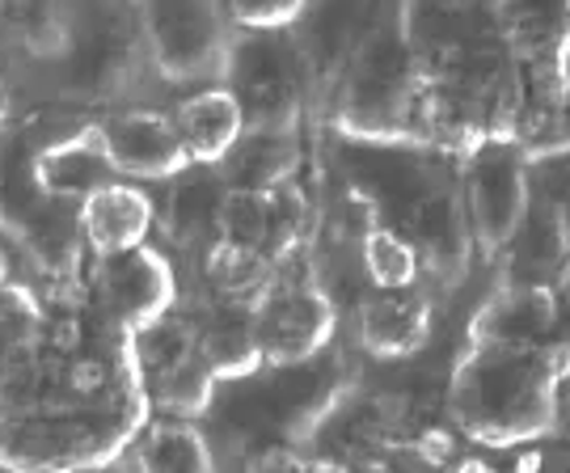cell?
Segmentation results:
<instances>
[{
	"label": "cell",
	"mask_w": 570,
	"mask_h": 473,
	"mask_svg": "<svg viewBox=\"0 0 570 473\" xmlns=\"http://www.w3.org/2000/svg\"><path fill=\"white\" fill-rule=\"evenodd\" d=\"M225 18V0H144V42L153 68L174 85L225 72L233 60Z\"/></svg>",
	"instance_id": "cell-3"
},
{
	"label": "cell",
	"mask_w": 570,
	"mask_h": 473,
	"mask_svg": "<svg viewBox=\"0 0 570 473\" xmlns=\"http://www.w3.org/2000/svg\"><path fill=\"white\" fill-rule=\"evenodd\" d=\"M567 106H570V81H567Z\"/></svg>",
	"instance_id": "cell-30"
},
{
	"label": "cell",
	"mask_w": 570,
	"mask_h": 473,
	"mask_svg": "<svg viewBox=\"0 0 570 473\" xmlns=\"http://www.w3.org/2000/svg\"><path fill=\"white\" fill-rule=\"evenodd\" d=\"M465 161L469 169L461 195H465L473 242L487 258H494L515 242V233L532 207L529 157L520 145H487Z\"/></svg>",
	"instance_id": "cell-5"
},
{
	"label": "cell",
	"mask_w": 570,
	"mask_h": 473,
	"mask_svg": "<svg viewBox=\"0 0 570 473\" xmlns=\"http://www.w3.org/2000/svg\"><path fill=\"white\" fill-rule=\"evenodd\" d=\"M174 124L195 165H220L245 136V106L237 89L204 85L174 106Z\"/></svg>",
	"instance_id": "cell-15"
},
{
	"label": "cell",
	"mask_w": 570,
	"mask_h": 473,
	"mask_svg": "<svg viewBox=\"0 0 570 473\" xmlns=\"http://www.w3.org/2000/svg\"><path fill=\"white\" fill-rule=\"evenodd\" d=\"M228 186H249V190H275L296 178L301 169V140L296 131H275V127H245V136L233 145L225 161Z\"/></svg>",
	"instance_id": "cell-17"
},
{
	"label": "cell",
	"mask_w": 570,
	"mask_h": 473,
	"mask_svg": "<svg viewBox=\"0 0 570 473\" xmlns=\"http://www.w3.org/2000/svg\"><path fill=\"white\" fill-rule=\"evenodd\" d=\"M21 258L35 267L42 284H68L77 279L89 254V237L81 225V204L68 199H47L39 195V204L21 216Z\"/></svg>",
	"instance_id": "cell-11"
},
{
	"label": "cell",
	"mask_w": 570,
	"mask_h": 473,
	"mask_svg": "<svg viewBox=\"0 0 570 473\" xmlns=\"http://www.w3.org/2000/svg\"><path fill=\"white\" fill-rule=\"evenodd\" d=\"M334 326H338V313H334L326 292L313 288L308 279L284 284L258 313L266 364H275V368L305 364L334 338Z\"/></svg>",
	"instance_id": "cell-9"
},
{
	"label": "cell",
	"mask_w": 570,
	"mask_h": 473,
	"mask_svg": "<svg viewBox=\"0 0 570 473\" xmlns=\"http://www.w3.org/2000/svg\"><path fill=\"white\" fill-rule=\"evenodd\" d=\"M431 305L414 288H372L360 305V343L381 359H402L428 343Z\"/></svg>",
	"instance_id": "cell-16"
},
{
	"label": "cell",
	"mask_w": 570,
	"mask_h": 473,
	"mask_svg": "<svg viewBox=\"0 0 570 473\" xmlns=\"http://www.w3.org/2000/svg\"><path fill=\"white\" fill-rule=\"evenodd\" d=\"M410 242L419 246L423 263L440 284H461L469 263H473V249H478L465 211V195L452 190V186L428 190L419 199V207L410 211Z\"/></svg>",
	"instance_id": "cell-12"
},
{
	"label": "cell",
	"mask_w": 570,
	"mask_h": 473,
	"mask_svg": "<svg viewBox=\"0 0 570 473\" xmlns=\"http://www.w3.org/2000/svg\"><path fill=\"white\" fill-rule=\"evenodd\" d=\"M216 242L237 249H263L266 254V242H271V190L228 186L225 199H220V216H216Z\"/></svg>",
	"instance_id": "cell-23"
},
{
	"label": "cell",
	"mask_w": 570,
	"mask_h": 473,
	"mask_svg": "<svg viewBox=\"0 0 570 473\" xmlns=\"http://www.w3.org/2000/svg\"><path fill=\"white\" fill-rule=\"evenodd\" d=\"M98 305L106 309L115 334H140L153 322H161L178 300V275L161 249L148 242L122 254H106L102 270L94 279Z\"/></svg>",
	"instance_id": "cell-7"
},
{
	"label": "cell",
	"mask_w": 570,
	"mask_h": 473,
	"mask_svg": "<svg viewBox=\"0 0 570 473\" xmlns=\"http://www.w3.org/2000/svg\"><path fill=\"white\" fill-rule=\"evenodd\" d=\"M364 270L372 288H414L423 254L397 228H372L364 237Z\"/></svg>",
	"instance_id": "cell-24"
},
{
	"label": "cell",
	"mask_w": 570,
	"mask_h": 473,
	"mask_svg": "<svg viewBox=\"0 0 570 473\" xmlns=\"http://www.w3.org/2000/svg\"><path fill=\"white\" fill-rule=\"evenodd\" d=\"M567 334L558 284L508 279L469 322V343H503V347H553Z\"/></svg>",
	"instance_id": "cell-8"
},
{
	"label": "cell",
	"mask_w": 570,
	"mask_h": 473,
	"mask_svg": "<svg viewBox=\"0 0 570 473\" xmlns=\"http://www.w3.org/2000/svg\"><path fill=\"white\" fill-rule=\"evenodd\" d=\"M570 334L553 347L469 343L449 376L452 423L482 449H520L558 432Z\"/></svg>",
	"instance_id": "cell-1"
},
{
	"label": "cell",
	"mask_w": 570,
	"mask_h": 473,
	"mask_svg": "<svg viewBox=\"0 0 570 473\" xmlns=\"http://www.w3.org/2000/svg\"><path fill=\"white\" fill-rule=\"evenodd\" d=\"M148 376V397L153 411L169 414V418H199L207 414L212 397H216V372L204 364L199 347H186L178 355H169L165 364L144 372Z\"/></svg>",
	"instance_id": "cell-20"
},
{
	"label": "cell",
	"mask_w": 570,
	"mask_h": 473,
	"mask_svg": "<svg viewBox=\"0 0 570 473\" xmlns=\"http://www.w3.org/2000/svg\"><path fill=\"white\" fill-rule=\"evenodd\" d=\"M225 9L242 30H287L305 18L308 0H225Z\"/></svg>",
	"instance_id": "cell-27"
},
{
	"label": "cell",
	"mask_w": 570,
	"mask_h": 473,
	"mask_svg": "<svg viewBox=\"0 0 570 473\" xmlns=\"http://www.w3.org/2000/svg\"><path fill=\"white\" fill-rule=\"evenodd\" d=\"M195 169V165H190ZM178 174V183L169 190L161 211V225L169 233V242H178L183 249L212 246L216 242V216H220V199L228 190V178L216 174Z\"/></svg>",
	"instance_id": "cell-18"
},
{
	"label": "cell",
	"mask_w": 570,
	"mask_h": 473,
	"mask_svg": "<svg viewBox=\"0 0 570 473\" xmlns=\"http://www.w3.org/2000/svg\"><path fill=\"white\" fill-rule=\"evenodd\" d=\"M102 136L110 157H115L119 178H131V183H169V178H178L195 165L183 136H178L174 115L122 110L115 119H106Z\"/></svg>",
	"instance_id": "cell-10"
},
{
	"label": "cell",
	"mask_w": 570,
	"mask_h": 473,
	"mask_svg": "<svg viewBox=\"0 0 570 473\" xmlns=\"http://www.w3.org/2000/svg\"><path fill=\"white\" fill-rule=\"evenodd\" d=\"M136 465L153 473H204L216 465V453L212 440L195 427V418L161 414L136 435Z\"/></svg>",
	"instance_id": "cell-21"
},
{
	"label": "cell",
	"mask_w": 570,
	"mask_h": 473,
	"mask_svg": "<svg viewBox=\"0 0 570 473\" xmlns=\"http://www.w3.org/2000/svg\"><path fill=\"white\" fill-rule=\"evenodd\" d=\"M308 220H313V204H308L305 186L296 178L271 190V242H266V254H271L275 267L296 258L301 242L308 237Z\"/></svg>",
	"instance_id": "cell-25"
},
{
	"label": "cell",
	"mask_w": 570,
	"mask_h": 473,
	"mask_svg": "<svg viewBox=\"0 0 570 473\" xmlns=\"http://www.w3.org/2000/svg\"><path fill=\"white\" fill-rule=\"evenodd\" d=\"M30 178H35V190L47 199L81 204L94 190H102L106 183H115L119 169H115V157L106 148L102 127H85V131H72L63 140L42 145Z\"/></svg>",
	"instance_id": "cell-13"
},
{
	"label": "cell",
	"mask_w": 570,
	"mask_h": 473,
	"mask_svg": "<svg viewBox=\"0 0 570 473\" xmlns=\"http://www.w3.org/2000/svg\"><path fill=\"white\" fill-rule=\"evenodd\" d=\"M499 35L529 85V106H567L570 0H499Z\"/></svg>",
	"instance_id": "cell-4"
},
{
	"label": "cell",
	"mask_w": 570,
	"mask_h": 473,
	"mask_svg": "<svg viewBox=\"0 0 570 473\" xmlns=\"http://www.w3.org/2000/svg\"><path fill=\"white\" fill-rule=\"evenodd\" d=\"M376 18V0H326L313 21V60L322 63V72L343 77L346 60L355 56Z\"/></svg>",
	"instance_id": "cell-22"
},
{
	"label": "cell",
	"mask_w": 570,
	"mask_h": 473,
	"mask_svg": "<svg viewBox=\"0 0 570 473\" xmlns=\"http://www.w3.org/2000/svg\"><path fill=\"white\" fill-rule=\"evenodd\" d=\"M423 93L428 85L402 13L393 21L376 18L338 77L334 127L372 145L423 140Z\"/></svg>",
	"instance_id": "cell-2"
},
{
	"label": "cell",
	"mask_w": 570,
	"mask_h": 473,
	"mask_svg": "<svg viewBox=\"0 0 570 473\" xmlns=\"http://www.w3.org/2000/svg\"><path fill=\"white\" fill-rule=\"evenodd\" d=\"M263 39L245 47L237 68V98L245 106V127L296 131L305 110V60L279 30H258Z\"/></svg>",
	"instance_id": "cell-6"
},
{
	"label": "cell",
	"mask_w": 570,
	"mask_h": 473,
	"mask_svg": "<svg viewBox=\"0 0 570 473\" xmlns=\"http://www.w3.org/2000/svg\"><path fill=\"white\" fill-rule=\"evenodd\" d=\"M81 225L89 237V249L106 258V254H122L148 242V233L157 225V199L131 178H115L102 190H94L81 199Z\"/></svg>",
	"instance_id": "cell-14"
},
{
	"label": "cell",
	"mask_w": 570,
	"mask_h": 473,
	"mask_svg": "<svg viewBox=\"0 0 570 473\" xmlns=\"http://www.w3.org/2000/svg\"><path fill=\"white\" fill-rule=\"evenodd\" d=\"M204 267H207V279L225 292V296H245V292L263 288L275 263L266 258L263 249H237V246H225V242H212L204 249Z\"/></svg>",
	"instance_id": "cell-26"
},
{
	"label": "cell",
	"mask_w": 570,
	"mask_h": 473,
	"mask_svg": "<svg viewBox=\"0 0 570 473\" xmlns=\"http://www.w3.org/2000/svg\"><path fill=\"white\" fill-rule=\"evenodd\" d=\"M558 296H562V313H567V329H570V258L567 267H562V275H558Z\"/></svg>",
	"instance_id": "cell-28"
},
{
	"label": "cell",
	"mask_w": 570,
	"mask_h": 473,
	"mask_svg": "<svg viewBox=\"0 0 570 473\" xmlns=\"http://www.w3.org/2000/svg\"><path fill=\"white\" fill-rule=\"evenodd\" d=\"M4 292H13V275H9V263L0 258V296H4Z\"/></svg>",
	"instance_id": "cell-29"
},
{
	"label": "cell",
	"mask_w": 570,
	"mask_h": 473,
	"mask_svg": "<svg viewBox=\"0 0 570 473\" xmlns=\"http://www.w3.org/2000/svg\"><path fill=\"white\" fill-rule=\"evenodd\" d=\"M195 347L216 381H245L266 364L263 329L249 313H216L204 329H195Z\"/></svg>",
	"instance_id": "cell-19"
}]
</instances>
